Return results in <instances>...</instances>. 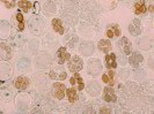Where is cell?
I'll use <instances>...</instances> for the list:
<instances>
[{"label":"cell","mask_w":154,"mask_h":114,"mask_svg":"<svg viewBox=\"0 0 154 114\" xmlns=\"http://www.w3.org/2000/svg\"><path fill=\"white\" fill-rule=\"evenodd\" d=\"M82 67H84V61L80 57L74 55L69 60V70L71 73H73V74L78 73L79 70L82 69Z\"/></svg>","instance_id":"obj_1"},{"label":"cell","mask_w":154,"mask_h":114,"mask_svg":"<svg viewBox=\"0 0 154 114\" xmlns=\"http://www.w3.org/2000/svg\"><path fill=\"white\" fill-rule=\"evenodd\" d=\"M51 93L56 99H63L66 95V88L63 83H54L51 86Z\"/></svg>","instance_id":"obj_2"},{"label":"cell","mask_w":154,"mask_h":114,"mask_svg":"<svg viewBox=\"0 0 154 114\" xmlns=\"http://www.w3.org/2000/svg\"><path fill=\"white\" fill-rule=\"evenodd\" d=\"M56 58H57V63H58V65H63V63H65V62H69V60L71 59V54L67 52L66 47H60V48L57 51Z\"/></svg>","instance_id":"obj_3"},{"label":"cell","mask_w":154,"mask_h":114,"mask_svg":"<svg viewBox=\"0 0 154 114\" xmlns=\"http://www.w3.org/2000/svg\"><path fill=\"white\" fill-rule=\"evenodd\" d=\"M69 83H71V85H74V88H78L79 91L85 89V82H84L82 77H81V75L79 73H74L73 74V76L69 78Z\"/></svg>","instance_id":"obj_4"},{"label":"cell","mask_w":154,"mask_h":114,"mask_svg":"<svg viewBox=\"0 0 154 114\" xmlns=\"http://www.w3.org/2000/svg\"><path fill=\"white\" fill-rule=\"evenodd\" d=\"M118 47L121 50V52L124 54H130L132 52V44L131 42L126 37H122L118 42Z\"/></svg>","instance_id":"obj_5"},{"label":"cell","mask_w":154,"mask_h":114,"mask_svg":"<svg viewBox=\"0 0 154 114\" xmlns=\"http://www.w3.org/2000/svg\"><path fill=\"white\" fill-rule=\"evenodd\" d=\"M106 35L108 38H115L119 37L121 36V28L118 24L116 23H111L107 27V30H106Z\"/></svg>","instance_id":"obj_6"},{"label":"cell","mask_w":154,"mask_h":114,"mask_svg":"<svg viewBox=\"0 0 154 114\" xmlns=\"http://www.w3.org/2000/svg\"><path fill=\"white\" fill-rule=\"evenodd\" d=\"M103 100L107 101V103H115L117 100L116 92L111 86L104 88V90H103Z\"/></svg>","instance_id":"obj_7"},{"label":"cell","mask_w":154,"mask_h":114,"mask_svg":"<svg viewBox=\"0 0 154 114\" xmlns=\"http://www.w3.org/2000/svg\"><path fill=\"white\" fill-rule=\"evenodd\" d=\"M116 74L114 70H111V69H109L107 73H104L103 76H102V81L104 82L106 84H108L110 86H112V85H115L116 84V81H117V77H116Z\"/></svg>","instance_id":"obj_8"},{"label":"cell","mask_w":154,"mask_h":114,"mask_svg":"<svg viewBox=\"0 0 154 114\" xmlns=\"http://www.w3.org/2000/svg\"><path fill=\"white\" fill-rule=\"evenodd\" d=\"M129 31L132 36H138L141 34V24H140V21L138 19H134L130 25H129Z\"/></svg>","instance_id":"obj_9"},{"label":"cell","mask_w":154,"mask_h":114,"mask_svg":"<svg viewBox=\"0 0 154 114\" xmlns=\"http://www.w3.org/2000/svg\"><path fill=\"white\" fill-rule=\"evenodd\" d=\"M130 58H129V63L131 65L132 67H139V65L143 62L144 60V58H143V55L138 52H133V53H130Z\"/></svg>","instance_id":"obj_10"},{"label":"cell","mask_w":154,"mask_h":114,"mask_svg":"<svg viewBox=\"0 0 154 114\" xmlns=\"http://www.w3.org/2000/svg\"><path fill=\"white\" fill-rule=\"evenodd\" d=\"M14 85H15L16 89H19V90H26L28 88V85H29V80L26 76H19L15 80Z\"/></svg>","instance_id":"obj_11"},{"label":"cell","mask_w":154,"mask_h":114,"mask_svg":"<svg viewBox=\"0 0 154 114\" xmlns=\"http://www.w3.org/2000/svg\"><path fill=\"white\" fill-rule=\"evenodd\" d=\"M104 62H106V67L108 69H115L117 67V61H116V54L115 53H109L106 54L104 58Z\"/></svg>","instance_id":"obj_12"},{"label":"cell","mask_w":154,"mask_h":114,"mask_svg":"<svg viewBox=\"0 0 154 114\" xmlns=\"http://www.w3.org/2000/svg\"><path fill=\"white\" fill-rule=\"evenodd\" d=\"M97 48L100 50L101 52L107 54L111 50V43H110V40L109 39H101L100 42H99V44H97Z\"/></svg>","instance_id":"obj_13"},{"label":"cell","mask_w":154,"mask_h":114,"mask_svg":"<svg viewBox=\"0 0 154 114\" xmlns=\"http://www.w3.org/2000/svg\"><path fill=\"white\" fill-rule=\"evenodd\" d=\"M66 97H67V100H69L71 104L75 103V101L78 100L77 88H69V89H66Z\"/></svg>","instance_id":"obj_14"},{"label":"cell","mask_w":154,"mask_h":114,"mask_svg":"<svg viewBox=\"0 0 154 114\" xmlns=\"http://www.w3.org/2000/svg\"><path fill=\"white\" fill-rule=\"evenodd\" d=\"M133 10H134V14L140 15V14H145L146 13V5L144 1H137L133 6Z\"/></svg>","instance_id":"obj_15"},{"label":"cell","mask_w":154,"mask_h":114,"mask_svg":"<svg viewBox=\"0 0 154 114\" xmlns=\"http://www.w3.org/2000/svg\"><path fill=\"white\" fill-rule=\"evenodd\" d=\"M52 28H54V30L57 32V34H60L63 35L64 34V25H63V22L59 20V19H54L52 20Z\"/></svg>","instance_id":"obj_16"},{"label":"cell","mask_w":154,"mask_h":114,"mask_svg":"<svg viewBox=\"0 0 154 114\" xmlns=\"http://www.w3.org/2000/svg\"><path fill=\"white\" fill-rule=\"evenodd\" d=\"M16 23H17V30L22 31L24 29V19H23L22 13H16Z\"/></svg>","instance_id":"obj_17"},{"label":"cell","mask_w":154,"mask_h":114,"mask_svg":"<svg viewBox=\"0 0 154 114\" xmlns=\"http://www.w3.org/2000/svg\"><path fill=\"white\" fill-rule=\"evenodd\" d=\"M19 7L22 9L24 13H27L31 7H32V4H31L30 1H27V0H21V1H19Z\"/></svg>","instance_id":"obj_18"},{"label":"cell","mask_w":154,"mask_h":114,"mask_svg":"<svg viewBox=\"0 0 154 114\" xmlns=\"http://www.w3.org/2000/svg\"><path fill=\"white\" fill-rule=\"evenodd\" d=\"M4 4H5V6H6L7 8H13L14 6H15L14 1H8V0H6V1H4Z\"/></svg>","instance_id":"obj_19"},{"label":"cell","mask_w":154,"mask_h":114,"mask_svg":"<svg viewBox=\"0 0 154 114\" xmlns=\"http://www.w3.org/2000/svg\"><path fill=\"white\" fill-rule=\"evenodd\" d=\"M101 112H102V113H103V112H107V113H110L111 111H110L109 108H101Z\"/></svg>","instance_id":"obj_20"},{"label":"cell","mask_w":154,"mask_h":114,"mask_svg":"<svg viewBox=\"0 0 154 114\" xmlns=\"http://www.w3.org/2000/svg\"><path fill=\"white\" fill-rule=\"evenodd\" d=\"M149 12H151V13H153V4L149 6Z\"/></svg>","instance_id":"obj_21"}]
</instances>
